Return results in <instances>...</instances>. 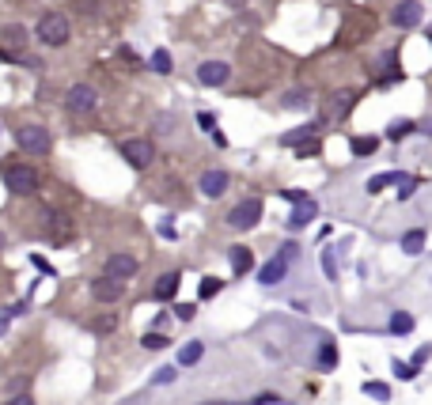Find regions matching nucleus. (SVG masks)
<instances>
[{
  "label": "nucleus",
  "mask_w": 432,
  "mask_h": 405,
  "mask_svg": "<svg viewBox=\"0 0 432 405\" xmlns=\"http://www.w3.org/2000/svg\"><path fill=\"white\" fill-rule=\"evenodd\" d=\"M269 401H281V398H274V394H262V398H255L250 405H269Z\"/></svg>",
  "instance_id": "obj_42"
},
{
  "label": "nucleus",
  "mask_w": 432,
  "mask_h": 405,
  "mask_svg": "<svg viewBox=\"0 0 432 405\" xmlns=\"http://www.w3.org/2000/svg\"><path fill=\"white\" fill-rule=\"evenodd\" d=\"M413 329V318L406 315V310H394L391 315V334H410Z\"/></svg>",
  "instance_id": "obj_25"
},
{
  "label": "nucleus",
  "mask_w": 432,
  "mask_h": 405,
  "mask_svg": "<svg viewBox=\"0 0 432 405\" xmlns=\"http://www.w3.org/2000/svg\"><path fill=\"white\" fill-rule=\"evenodd\" d=\"M281 107L285 110H311V91H304V88L288 91V95L281 99Z\"/></svg>",
  "instance_id": "obj_18"
},
{
  "label": "nucleus",
  "mask_w": 432,
  "mask_h": 405,
  "mask_svg": "<svg viewBox=\"0 0 432 405\" xmlns=\"http://www.w3.org/2000/svg\"><path fill=\"white\" fill-rule=\"evenodd\" d=\"M318 364H323V367H334L337 364V345L334 341H323V348H318Z\"/></svg>",
  "instance_id": "obj_28"
},
{
  "label": "nucleus",
  "mask_w": 432,
  "mask_h": 405,
  "mask_svg": "<svg viewBox=\"0 0 432 405\" xmlns=\"http://www.w3.org/2000/svg\"><path fill=\"white\" fill-rule=\"evenodd\" d=\"M364 394H372L375 401H391V386L387 383H364Z\"/></svg>",
  "instance_id": "obj_29"
},
{
  "label": "nucleus",
  "mask_w": 432,
  "mask_h": 405,
  "mask_svg": "<svg viewBox=\"0 0 432 405\" xmlns=\"http://www.w3.org/2000/svg\"><path fill=\"white\" fill-rule=\"evenodd\" d=\"M323 269H326V277H330V280H337V261H334L330 250H323Z\"/></svg>",
  "instance_id": "obj_35"
},
{
  "label": "nucleus",
  "mask_w": 432,
  "mask_h": 405,
  "mask_svg": "<svg viewBox=\"0 0 432 405\" xmlns=\"http://www.w3.org/2000/svg\"><path fill=\"white\" fill-rule=\"evenodd\" d=\"M178 273H163V277L156 280V288H152V296H156V303H167V299H175V291H178Z\"/></svg>",
  "instance_id": "obj_15"
},
{
  "label": "nucleus",
  "mask_w": 432,
  "mask_h": 405,
  "mask_svg": "<svg viewBox=\"0 0 432 405\" xmlns=\"http://www.w3.org/2000/svg\"><path fill=\"white\" fill-rule=\"evenodd\" d=\"M307 137H315V125H299V129H292V133H285V137H281V144L296 148V144H304Z\"/></svg>",
  "instance_id": "obj_22"
},
{
  "label": "nucleus",
  "mask_w": 432,
  "mask_h": 405,
  "mask_svg": "<svg viewBox=\"0 0 432 405\" xmlns=\"http://www.w3.org/2000/svg\"><path fill=\"white\" fill-rule=\"evenodd\" d=\"M394 375H398V379H413V375H417V367H413V364H406V360H394Z\"/></svg>",
  "instance_id": "obj_32"
},
{
  "label": "nucleus",
  "mask_w": 432,
  "mask_h": 405,
  "mask_svg": "<svg viewBox=\"0 0 432 405\" xmlns=\"http://www.w3.org/2000/svg\"><path fill=\"white\" fill-rule=\"evenodd\" d=\"M285 273H288V261H285V258H281V254H277L274 261H266V266L258 269V284L274 288V284H281V280H285Z\"/></svg>",
  "instance_id": "obj_13"
},
{
  "label": "nucleus",
  "mask_w": 432,
  "mask_h": 405,
  "mask_svg": "<svg viewBox=\"0 0 432 405\" xmlns=\"http://www.w3.org/2000/svg\"><path fill=\"white\" fill-rule=\"evenodd\" d=\"M353 156H372L375 152V148H379V140H375V137H353Z\"/></svg>",
  "instance_id": "obj_23"
},
{
  "label": "nucleus",
  "mask_w": 432,
  "mask_h": 405,
  "mask_svg": "<svg viewBox=\"0 0 432 405\" xmlns=\"http://www.w3.org/2000/svg\"><path fill=\"white\" fill-rule=\"evenodd\" d=\"M201 356H205V345H201V341H190V345H182V348H178V364H182V367L197 364Z\"/></svg>",
  "instance_id": "obj_19"
},
{
  "label": "nucleus",
  "mask_w": 432,
  "mask_h": 405,
  "mask_svg": "<svg viewBox=\"0 0 432 405\" xmlns=\"http://www.w3.org/2000/svg\"><path fill=\"white\" fill-rule=\"evenodd\" d=\"M15 144H20L27 156H50L53 152V137L46 125H20L15 129Z\"/></svg>",
  "instance_id": "obj_3"
},
{
  "label": "nucleus",
  "mask_w": 432,
  "mask_h": 405,
  "mask_svg": "<svg viewBox=\"0 0 432 405\" xmlns=\"http://www.w3.org/2000/svg\"><path fill=\"white\" fill-rule=\"evenodd\" d=\"M140 345H144V348H167V337L163 334H144V337H140Z\"/></svg>",
  "instance_id": "obj_33"
},
{
  "label": "nucleus",
  "mask_w": 432,
  "mask_h": 405,
  "mask_svg": "<svg viewBox=\"0 0 432 405\" xmlns=\"http://www.w3.org/2000/svg\"><path fill=\"white\" fill-rule=\"evenodd\" d=\"M137 269H140V266H137V258H133V254H110V258H107V277L129 280Z\"/></svg>",
  "instance_id": "obj_10"
},
{
  "label": "nucleus",
  "mask_w": 432,
  "mask_h": 405,
  "mask_svg": "<svg viewBox=\"0 0 432 405\" xmlns=\"http://www.w3.org/2000/svg\"><path fill=\"white\" fill-rule=\"evenodd\" d=\"M197 186H201L205 197H224V193H228V186H231V178H228V171H205Z\"/></svg>",
  "instance_id": "obj_12"
},
{
  "label": "nucleus",
  "mask_w": 432,
  "mask_h": 405,
  "mask_svg": "<svg viewBox=\"0 0 432 405\" xmlns=\"http://www.w3.org/2000/svg\"><path fill=\"white\" fill-rule=\"evenodd\" d=\"M318 152H323V140H318V137H307L304 144H296V156H299V159H307V156H318Z\"/></svg>",
  "instance_id": "obj_27"
},
{
  "label": "nucleus",
  "mask_w": 432,
  "mask_h": 405,
  "mask_svg": "<svg viewBox=\"0 0 432 405\" xmlns=\"http://www.w3.org/2000/svg\"><path fill=\"white\" fill-rule=\"evenodd\" d=\"M148 64H152L159 76H167V72H171V53H167V50H156L152 57H148Z\"/></svg>",
  "instance_id": "obj_26"
},
{
  "label": "nucleus",
  "mask_w": 432,
  "mask_h": 405,
  "mask_svg": "<svg viewBox=\"0 0 432 405\" xmlns=\"http://www.w3.org/2000/svg\"><path fill=\"white\" fill-rule=\"evenodd\" d=\"M107 329H114V318H99V322H95V334H107Z\"/></svg>",
  "instance_id": "obj_40"
},
{
  "label": "nucleus",
  "mask_w": 432,
  "mask_h": 405,
  "mask_svg": "<svg viewBox=\"0 0 432 405\" xmlns=\"http://www.w3.org/2000/svg\"><path fill=\"white\" fill-rule=\"evenodd\" d=\"M197 125H201V129H209V133H212V129H216V118L209 114V110H201V114H197Z\"/></svg>",
  "instance_id": "obj_37"
},
{
  "label": "nucleus",
  "mask_w": 432,
  "mask_h": 405,
  "mask_svg": "<svg viewBox=\"0 0 432 405\" xmlns=\"http://www.w3.org/2000/svg\"><path fill=\"white\" fill-rule=\"evenodd\" d=\"M421 133H428V137H432V121H425V129H421Z\"/></svg>",
  "instance_id": "obj_43"
},
{
  "label": "nucleus",
  "mask_w": 432,
  "mask_h": 405,
  "mask_svg": "<svg viewBox=\"0 0 432 405\" xmlns=\"http://www.w3.org/2000/svg\"><path fill=\"white\" fill-rule=\"evenodd\" d=\"M0 178H4V186H8L15 197H27V193L39 190V171H34V167H27V163H8V167H0Z\"/></svg>",
  "instance_id": "obj_2"
},
{
  "label": "nucleus",
  "mask_w": 432,
  "mask_h": 405,
  "mask_svg": "<svg viewBox=\"0 0 432 405\" xmlns=\"http://www.w3.org/2000/svg\"><path fill=\"white\" fill-rule=\"evenodd\" d=\"M228 80H231L228 61H201L197 64V83H201V88H224Z\"/></svg>",
  "instance_id": "obj_7"
},
{
  "label": "nucleus",
  "mask_w": 432,
  "mask_h": 405,
  "mask_svg": "<svg viewBox=\"0 0 432 405\" xmlns=\"http://www.w3.org/2000/svg\"><path fill=\"white\" fill-rule=\"evenodd\" d=\"M118 152H121V159H126L133 171H144V167L156 159V144L148 137H129V140H121V144H118Z\"/></svg>",
  "instance_id": "obj_4"
},
{
  "label": "nucleus",
  "mask_w": 432,
  "mask_h": 405,
  "mask_svg": "<svg viewBox=\"0 0 432 405\" xmlns=\"http://www.w3.org/2000/svg\"><path fill=\"white\" fill-rule=\"evenodd\" d=\"M156 383H175V367H159Z\"/></svg>",
  "instance_id": "obj_38"
},
{
  "label": "nucleus",
  "mask_w": 432,
  "mask_h": 405,
  "mask_svg": "<svg viewBox=\"0 0 432 405\" xmlns=\"http://www.w3.org/2000/svg\"><path fill=\"white\" fill-rule=\"evenodd\" d=\"M425 239H428V235L421 231V228L406 231V235H402V254H410V258H417V254L425 250Z\"/></svg>",
  "instance_id": "obj_17"
},
{
  "label": "nucleus",
  "mask_w": 432,
  "mask_h": 405,
  "mask_svg": "<svg viewBox=\"0 0 432 405\" xmlns=\"http://www.w3.org/2000/svg\"><path fill=\"white\" fill-rule=\"evenodd\" d=\"M285 197H288V201H292V205H296V201H304V197H307V193H299V190H285Z\"/></svg>",
  "instance_id": "obj_41"
},
{
  "label": "nucleus",
  "mask_w": 432,
  "mask_h": 405,
  "mask_svg": "<svg viewBox=\"0 0 432 405\" xmlns=\"http://www.w3.org/2000/svg\"><path fill=\"white\" fill-rule=\"evenodd\" d=\"M4 242H8V239H4V231H0V250H4Z\"/></svg>",
  "instance_id": "obj_44"
},
{
  "label": "nucleus",
  "mask_w": 432,
  "mask_h": 405,
  "mask_svg": "<svg viewBox=\"0 0 432 405\" xmlns=\"http://www.w3.org/2000/svg\"><path fill=\"white\" fill-rule=\"evenodd\" d=\"M34 34H39V42H42V46L58 50V46L69 42L72 23H69V15H65V12H46L42 20H39V27H34Z\"/></svg>",
  "instance_id": "obj_1"
},
{
  "label": "nucleus",
  "mask_w": 432,
  "mask_h": 405,
  "mask_svg": "<svg viewBox=\"0 0 432 405\" xmlns=\"http://www.w3.org/2000/svg\"><path fill=\"white\" fill-rule=\"evenodd\" d=\"M421 20H425V4H421V0H402L391 12V23L398 27V31H413Z\"/></svg>",
  "instance_id": "obj_8"
},
{
  "label": "nucleus",
  "mask_w": 432,
  "mask_h": 405,
  "mask_svg": "<svg viewBox=\"0 0 432 405\" xmlns=\"http://www.w3.org/2000/svg\"><path fill=\"white\" fill-rule=\"evenodd\" d=\"M413 129H417V125H413L410 118H398V121H391V125H387V140H406Z\"/></svg>",
  "instance_id": "obj_21"
},
{
  "label": "nucleus",
  "mask_w": 432,
  "mask_h": 405,
  "mask_svg": "<svg viewBox=\"0 0 432 405\" xmlns=\"http://www.w3.org/2000/svg\"><path fill=\"white\" fill-rule=\"evenodd\" d=\"M0 46H4V53L23 50V46H27V27H20V23H8L4 31H0Z\"/></svg>",
  "instance_id": "obj_14"
},
{
  "label": "nucleus",
  "mask_w": 432,
  "mask_h": 405,
  "mask_svg": "<svg viewBox=\"0 0 432 405\" xmlns=\"http://www.w3.org/2000/svg\"><path fill=\"white\" fill-rule=\"evenodd\" d=\"M220 288H224V280H216V277H205V280H201V288H197V296H201V299H212Z\"/></svg>",
  "instance_id": "obj_31"
},
{
  "label": "nucleus",
  "mask_w": 432,
  "mask_h": 405,
  "mask_svg": "<svg viewBox=\"0 0 432 405\" xmlns=\"http://www.w3.org/2000/svg\"><path fill=\"white\" fill-rule=\"evenodd\" d=\"M228 258H231V269H236V277H243V273L255 269V254H250V247H231Z\"/></svg>",
  "instance_id": "obj_16"
},
{
  "label": "nucleus",
  "mask_w": 432,
  "mask_h": 405,
  "mask_svg": "<svg viewBox=\"0 0 432 405\" xmlns=\"http://www.w3.org/2000/svg\"><path fill=\"white\" fill-rule=\"evenodd\" d=\"M258 220H262V197H247V201H239L236 209L228 212V228L231 231H250Z\"/></svg>",
  "instance_id": "obj_6"
},
{
  "label": "nucleus",
  "mask_w": 432,
  "mask_h": 405,
  "mask_svg": "<svg viewBox=\"0 0 432 405\" xmlns=\"http://www.w3.org/2000/svg\"><path fill=\"white\" fill-rule=\"evenodd\" d=\"M394 186H398V201H410V197H413V190H417V178L402 174L398 182H394Z\"/></svg>",
  "instance_id": "obj_30"
},
{
  "label": "nucleus",
  "mask_w": 432,
  "mask_h": 405,
  "mask_svg": "<svg viewBox=\"0 0 432 405\" xmlns=\"http://www.w3.org/2000/svg\"><path fill=\"white\" fill-rule=\"evenodd\" d=\"M428 356H432V345H421L417 352H413V367H421V364L428 360Z\"/></svg>",
  "instance_id": "obj_36"
},
{
  "label": "nucleus",
  "mask_w": 432,
  "mask_h": 405,
  "mask_svg": "<svg viewBox=\"0 0 432 405\" xmlns=\"http://www.w3.org/2000/svg\"><path fill=\"white\" fill-rule=\"evenodd\" d=\"M318 216V205H315V197H304V201H296V212L288 216V231H304L307 224H311Z\"/></svg>",
  "instance_id": "obj_11"
},
{
  "label": "nucleus",
  "mask_w": 432,
  "mask_h": 405,
  "mask_svg": "<svg viewBox=\"0 0 432 405\" xmlns=\"http://www.w3.org/2000/svg\"><path fill=\"white\" fill-rule=\"evenodd\" d=\"M95 107H99V95L91 83H72V88L65 91V110H69V114L88 118V114H95Z\"/></svg>",
  "instance_id": "obj_5"
},
{
  "label": "nucleus",
  "mask_w": 432,
  "mask_h": 405,
  "mask_svg": "<svg viewBox=\"0 0 432 405\" xmlns=\"http://www.w3.org/2000/svg\"><path fill=\"white\" fill-rule=\"evenodd\" d=\"M91 296H95L99 303H118V299L126 296V280L107 277V273H102L99 280H91Z\"/></svg>",
  "instance_id": "obj_9"
},
{
  "label": "nucleus",
  "mask_w": 432,
  "mask_h": 405,
  "mask_svg": "<svg viewBox=\"0 0 432 405\" xmlns=\"http://www.w3.org/2000/svg\"><path fill=\"white\" fill-rule=\"evenodd\" d=\"M353 91H337V95H334V107H330V114H337V118H342V114H349V107H353Z\"/></svg>",
  "instance_id": "obj_24"
},
{
  "label": "nucleus",
  "mask_w": 432,
  "mask_h": 405,
  "mask_svg": "<svg viewBox=\"0 0 432 405\" xmlns=\"http://www.w3.org/2000/svg\"><path fill=\"white\" fill-rule=\"evenodd\" d=\"M194 315H197L194 303H178V307H175V318H178V322H190Z\"/></svg>",
  "instance_id": "obj_34"
},
{
  "label": "nucleus",
  "mask_w": 432,
  "mask_h": 405,
  "mask_svg": "<svg viewBox=\"0 0 432 405\" xmlns=\"http://www.w3.org/2000/svg\"><path fill=\"white\" fill-rule=\"evenodd\" d=\"M398 171H383V174H375V178H368V193H383V190H387V186H394V182H398Z\"/></svg>",
  "instance_id": "obj_20"
},
{
  "label": "nucleus",
  "mask_w": 432,
  "mask_h": 405,
  "mask_svg": "<svg viewBox=\"0 0 432 405\" xmlns=\"http://www.w3.org/2000/svg\"><path fill=\"white\" fill-rule=\"evenodd\" d=\"M4 405H34V398L31 394H15V398H8Z\"/></svg>",
  "instance_id": "obj_39"
}]
</instances>
